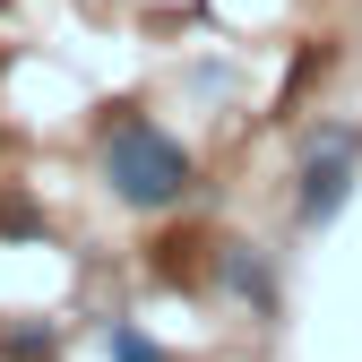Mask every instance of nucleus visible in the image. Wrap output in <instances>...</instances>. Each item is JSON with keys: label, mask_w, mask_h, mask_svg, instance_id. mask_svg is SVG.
Listing matches in <instances>:
<instances>
[{"label": "nucleus", "mask_w": 362, "mask_h": 362, "mask_svg": "<svg viewBox=\"0 0 362 362\" xmlns=\"http://www.w3.org/2000/svg\"><path fill=\"white\" fill-rule=\"evenodd\" d=\"M354 173H362V129L354 121H328L310 129L302 156H293V224H337V207L354 199Z\"/></svg>", "instance_id": "2"}, {"label": "nucleus", "mask_w": 362, "mask_h": 362, "mask_svg": "<svg viewBox=\"0 0 362 362\" xmlns=\"http://www.w3.org/2000/svg\"><path fill=\"white\" fill-rule=\"evenodd\" d=\"M190 181H199V164H190V147H181L164 121H147V112L104 121V190H112L129 216L181 207V199H190Z\"/></svg>", "instance_id": "1"}, {"label": "nucleus", "mask_w": 362, "mask_h": 362, "mask_svg": "<svg viewBox=\"0 0 362 362\" xmlns=\"http://www.w3.org/2000/svg\"><path fill=\"white\" fill-rule=\"evenodd\" d=\"M104 345H112V362H164V345H156V337H139V328H112Z\"/></svg>", "instance_id": "4"}, {"label": "nucleus", "mask_w": 362, "mask_h": 362, "mask_svg": "<svg viewBox=\"0 0 362 362\" xmlns=\"http://www.w3.org/2000/svg\"><path fill=\"white\" fill-rule=\"evenodd\" d=\"M216 276H224V293H242L250 310H276V276H267V250H250V242H233L216 259Z\"/></svg>", "instance_id": "3"}]
</instances>
